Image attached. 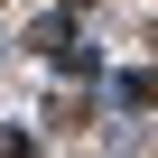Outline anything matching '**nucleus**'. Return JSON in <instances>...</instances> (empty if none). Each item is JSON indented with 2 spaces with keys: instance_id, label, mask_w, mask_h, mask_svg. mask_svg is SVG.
Wrapping results in <instances>:
<instances>
[{
  "instance_id": "obj_1",
  "label": "nucleus",
  "mask_w": 158,
  "mask_h": 158,
  "mask_svg": "<svg viewBox=\"0 0 158 158\" xmlns=\"http://www.w3.org/2000/svg\"><path fill=\"white\" fill-rule=\"evenodd\" d=\"M149 56H158V19H149Z\"/></svg>"
},
{
  "instance_id": "obj_3",
  "label": "nucleus",
  "mask_w": 158,
  "mask_h": 158,
  "mask_svg": "<svg viewBox=\"0 0 158 158\" xmlns=\"http://www.w3.org/2000/svg\"><path fill=\"white\" fill-rule=\"evenodd\" d=\"M0 10H10V0H0Z\"/></svg>"
},
{
  "instance_id": "obj_2",
  "label": "nucleus",
  "mask_w": 158,
  "mask_h": 158,
  "mask_svg": "<svg viewBox=\"0 0 158 158\" xmlns=\"http://www.w3.org/2000/svg\"><path fill=\"white\" fill-rule=\"evenodd\" d=\"M65 10H93V0H65Z\"/></svg>"
}]
</instances>
